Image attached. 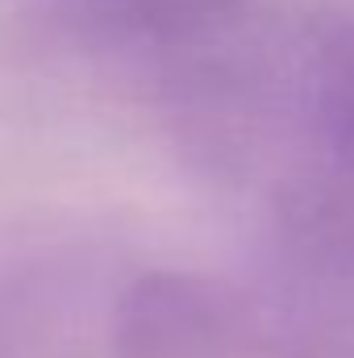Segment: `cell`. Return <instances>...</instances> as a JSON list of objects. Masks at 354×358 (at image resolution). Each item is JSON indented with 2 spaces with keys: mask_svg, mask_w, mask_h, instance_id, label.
<instances>
[{
  "mask_svg": "<svg viewBox=\"0 0 354 358\" xmlns=\"http://www.w3.org/2000/svg\"><path fill=\"white\" fill-rule=\"evenodd\" d=\"M296 159L354 171V0H292Z\"/></svg>",
  "mask_w": 354,
  "mask_h": 358,
  "instance_id": "7a4b0ae2",
  "label": "cell"
},
{
  "mask_svg": "<svg viewBox=\"0 0 354 358\" xmlns=\"http://www.w3.org/2000/svg\"><path fill=\"white\" fill-rule=\"evenodd\" d=\"M113 358H271L255 287L200 271H142L108 308Z\"/></svg>",
  "mask_w": 354,
  "mask_h": 358,
  "instance_id": "6da1fadb",
  "label": "cell"
}]
</instances>
